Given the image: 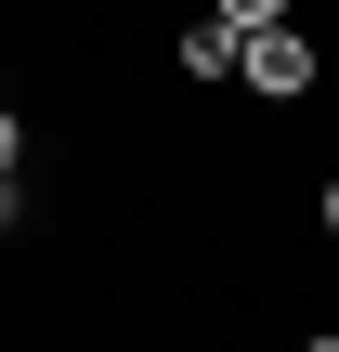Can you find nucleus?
I'll return each instance as SVG.
<instances>
[{"label":"nucleus","instance_id":"nucleus-4","mask_svg":"<svg viewBox=\"0 0 339 352\" xmlns=\"http://www.w3.org/2000/svg\"><path fill=\"white\" fill-rule=\"evenodd\" d=\"M0 183H26V118L0 104Z\"/></svg>","mask_w":339,"mask_h":352},{"label":"nucleus","instance_id":"nucleus-6","mask_svg":"<svg viewBox=\"0 0 339 352\" xmlns=\"http://www.w3.org/2000/svg\"><path fill=\"white\" fill-rule=\"evenodd\" d=\"M300 352H339V327H314V340H300Z\"/></svg>","mask_w":339,"mask_h":352},{"label":"nucleus","instance_id":"nucleus-1","mask_svg":"<svg viewBox=\"0 0 339 352\" xmlns=\"http://www.w3.org/2000/svg\"><path fill=\"white\" fill-rule=\"evenodd\" d=\"M235 78H248V91H261V104H300V91H314V78H327V52H314V26H261V39H248V65H235Z\"/></svg>","mask_w":339,"mask_h":352},{"label":"nucleus","instance_id":"nucleus-3","mask_svg":"<svg viewBox=\"0 0 339 352\" xmlns=\"http://www.w3.org/2000/svg\"><path fill=\"white\" fill-rule=\"evenodd\" d=\"M209 13H222L235 39H261V26H300V0H209Z\"/></svg>","mask_w":339,"mask_h":352},{"label":"nucleus","instance_id":"nucleus-7","mask_svg":"<svg viewBox=\"0 0 339 352\" xmlns=\"http://www.w3.org/2000/svg\"><path fill=\"white\" fill-rule=\"evenodd\" d=\"M327 235H339V170H327Z\"/></svg>","mask_w":339,"mask_h":352},{"label":"nucleus","instance_id":"nucleus-2","mask_svg":"<svg viewBox=\"0 0 339 352\" xmlns=\"http://www.w3.org/2000/svg\"><path fill=\"white\" fill-rule=\"evenodd\" d=\"M235 65H248V39H235L222 13H196V26H183V78H235Z\"/></svg>","mask_w":339,"mask_h":352},{"label":"nucleus","instance_id":"nucleus-5","mask_svg":"<svg viewBox=\"0 0 339 352\" xmlns=\"http://www.w3.org/2000/svg\"><path fill=\"white\" fill-rule=\"evenodd\" d=\"M13 222H26V183H0V235H13Z\"/></svg>","mask_w":339,"mask_h":352}]
</instances>
